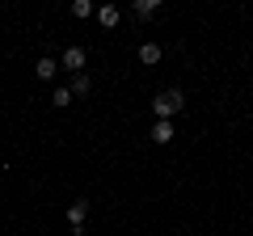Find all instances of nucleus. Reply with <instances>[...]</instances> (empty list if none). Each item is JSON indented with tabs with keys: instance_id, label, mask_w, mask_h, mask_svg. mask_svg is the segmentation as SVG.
<instances>
[{
	"instance_id": "8",
	"label": "nucleus",
	"mask_w": 253,
	"mask_h": 236,
	"mask_svg": "<svg viewBox=\"0 0 253 236\" xmlns=\"http://www.w3.org/2000/svg\"><path fill=\"white\" fill-rule=\"evenodd\" d=\"M89 89H93V80H89L84 72H81V76H72V93H76V97H84Z\"/></svg>"
},
{
	"instance_id": "9",
	"label": "nucleus",
	"mask_w": 253,
	"mask_h": 236,
	"mask_svg": "<svg viewBox=\"0 0 253 236\" xmlns=\"http://www.w3.org/2000/svg\"><path fill=\"white\" fill-rule=\"evenodd\" d=\"M156 9H161V0H135V13H139V17H152Z\"/></svg>"
},
{
	"instance_id": "3",
	"label": "nucleus",
	"mask_w": 253,
	"mask_h": 236,
	"mask_svg": "<svg viewBox=\"0 0 253 236\" xmlns=\"http://www.w3.org/2000/svg\"><path fill=\"white\" fill-rule=\"evenodd\" d=\"M84 215H89V202L76 198L72 207H68V224H72V232H81V228H84Z\"/></svg>"
},
{
	"instance_id": "2",
	"label": "nucleus",
	"mask_w": 253,
	"mask_h": 236,
	"mask_svg": "<svg viewBox=\"0 0 253 236\" xmlns=\"http://www.w3.org/2000/svg\"><path fill=\"white\" fill-rule=\"evenodd\" d=\"M84 64H89L84 46H68V51H63V68H68L72 76H81V72H84Z\"/></svg>"
},
{
	"instance_id": "4",
	"label": "nucleus",
	"mask_w": 253,
	"mask_h": 236,
	"mask_svg": "<svg viewBox=\"0 0 253 236\" xmlns=\"http://www.w3.org/2000/svg\"><path fill=\"white\" fill-rule=\"evenodd\" d=\"M55 72H59V64H55L51 55H42V59L34 64V76H38V80H55Z\"/></svg>"
},
{
	"instance_id": "6",
	"label": "nucleus",
	"mask_w": 253,
	"mask_h": 236,
	"mask_svg": "<svg viewBox=\"0 0 253 236\" xmlns=\"http://www.w3.org/2000/svg\"><path fill=\"white\" fill-rule=\"evenodd\" d=\"M97 21H101V26H118V4H101V9H97Z\"/></svg>"
},
{
	"instance_id": "5",
	"label": "nucleus",
	"mask_w": 253,
	"mask_h": 236,
	"mask_svg": "<svg viewBox=\"0 0 253 236\" xmlns=\"http://www.w3.org/2000/svg\"><path fill=\"white\" fill-rule=\"evenodd\" d=\"M152 139H156V144H173V139H177L173 122H156V127H152Z\"/></svg>"
},
{
	"instance_id": "10",
	"label": "nucleus",
	"mask_w": 253,
	"mask_h": 236,
	"mask_svg": "<svg viewBox=\"0 0 253 236\" xmlns=\"http://www.w3.org/2000/svg\"><path fill=\"white\" fill-rule=\"evenodd\" d=\"M72 17H93V4H89V0H76V4H72Z\"/></svg>"
},
{
	"instance_id": "7",
	"label": "nucleus",
	"mask_w": 253,
	"mask_h": 236,
	"mask_svg": "<svg viewBox=\"0 0 253 236\" xmlns=\"http://www.w3.org/2000/svg\"><path fill=\"white\" fill-rule=\"evenodd\" d=\"M139 64H161V46L144 42V46H139Z\"/></svg>"
},
{
	"instance_id": "11",
	"label": "nucleus",
	"mask_w": 253,
	"mask_h": 236,
	"mask_svg": "<svg viewBox=\"0 0 253 236\" xmlns=\"http://www.w3.org/2000/svg\"><path fill=\"white\" fill-rule=\"evenodd\" d=\"M51 101H55V106H72V89H55Z\"/></svg>"
},
{
	"instance_id": "1",
	"label": "nucleus",
	"mask_w": 253,
	"mask_h": 236,
	"mask_svg": "<svg viewBox=\"0 0 253 236\" xmlns=\"http://www.w3.org/2000/svg\"><path fill=\"white\" fill-rule=\"evenodd\" d=\"M181 106H186L181 89H165V93H156V101H152V114H156V122H169L173 114H181Z\"/></svg>"
}]
</instances>
